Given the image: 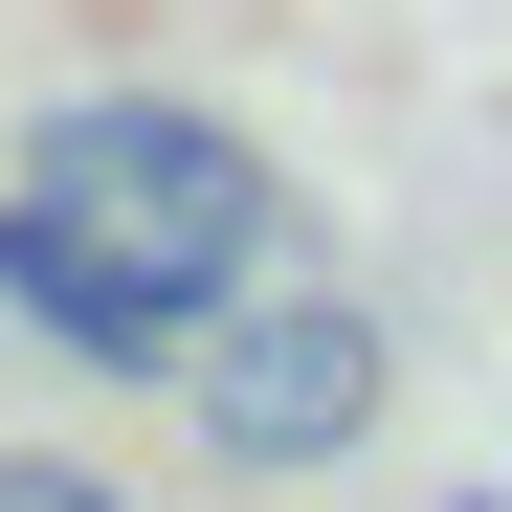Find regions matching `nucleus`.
<instances>
[{"label": "nucleus", "instance_id": "1", "mask_svg": "<svg viewBox=\"0 0 512 512\" xmlns=\"http://www.w3.org/2000/svg\"><path fill=\"white\" fill-rule=\"evenodd\" d=\"M23 201L90 245V268H112L156 334H201L223 290H268V245H290L268 134H223L201 90H67V112L23 134Z\"/></svg>", "mask_w": 512, "mask_h": 512}, {"label": "nucleus", "instance_id": "2", "mask_svg": "<svg viewBox=\"0 0 512 512\" xmlns=\"http://www.w3.org/2000/svg\"><path fill=\"white\" fill-rule=\"evenodd\" d=\"M179 401L223 468H334V446H379V312L357 290H223L179 334Z\"/></svg>", "mask_w": 512, "mask_h": 512}, {"label": "nucleus", "instance_id": "3", "mask_svg": "<svg viewBox=\"0 0 512 512\" xmlns=\"http://www.w3.org/2000/svg\"><path fill=\"white\" fill-rule=\"evenodd\" d=\"M0 512H134V490H112L90 446H0Z\"/></svg>", "mask_w": 512, "mask_h": 512}]
</instances>
